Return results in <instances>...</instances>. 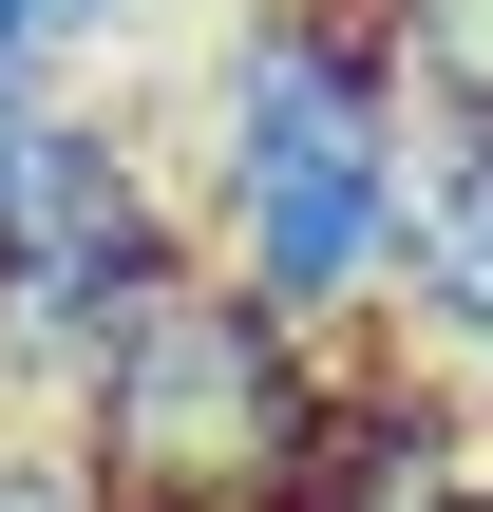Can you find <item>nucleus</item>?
<instances>
[{"label": "nucleus", "instance_id": "nucleus-6", "mask_svg": "<svg viewBox=\"0 0 493 512\" xmlns=\"http://www.w3.org/2000/svg\"><path fill=\"white\" fill-rule=\"evenodd\" d=\"M133 38V0H0V95H57Z\"/></svg>", "mask_w": 493, "mask_h": 512}, {"label": "nucleus", "instance_id": "nucleus-4", "mask_svg": "<svg viewBox=\"0 0 493 512\" xmlns=\"http://www.w3.org/2000/svg\"><path fill=\"white\" fill-rule=\"evenodd\" d=\"M418 285H399V323L380 342H418L437 380H493V114H437L418 133Z\"/></svg>", "mask_w": 493, "mask_h": 512}, {"label": "nucleus", "instance_id": "nucleus-2", "mask_svg": "<svg viewBox=\"0 0 493 512\" xmlns=\"http://www.w3.org/2000/svg\"><path fill=\"white\" fill-rule=\"evenodd\" d=\"M190 190L171 133H133L95 76L0 95V437H57L95 399V361L133 342L152 285H190Z\"/></svg>", "mask_w": 493, "mask_h": 512}, {"label": "nucleus", "instance_id": "nucleus-3", "mask_svg": "<svg viewBox=\"0 0 493 512\" xmlns=\"http://www.w3.org/2000/svg\"><path fill=\"white\" fill-rule=\"evenodd\" d=\"M342 361H361V342L285 323V304L228 285V266H190V285L133 304V342L95 361V399H76L57 437H76L95 512H285L323 399H342Z\"/></svg>", "mask_w": 493, "mask_h": 512}, {"label": "nucleus", "instance_id": "nucleus-5", "mask_svg": "<svg viewBox=\"0 0 493 512\" xmlns=\"http://www.w3.org/2000/svg\"><path fill=\"white\" fill-rule=\"evenodd\" d=\"M361 19L418 76V114H493V0H361Z\"/></svg>", "mask_w": 493, "mask_h": 512}, {"label": "nucleus", "instance_id": "nucleus-1", "mask_svg": "<svg viewBox=\"0 0 493 512\" xmlns=\"http://www.w3.org/2000/svg\"><path fill=\"white\" fill-rule=\"evenodd\" d=\"M418 76L380 57L361 0H228L190 38V114H171V190L190 247L228 285H266L323 342H380L418 285Z\"/></svg>", "mask_w": 493, "mask_h": 512}]
</instances>
